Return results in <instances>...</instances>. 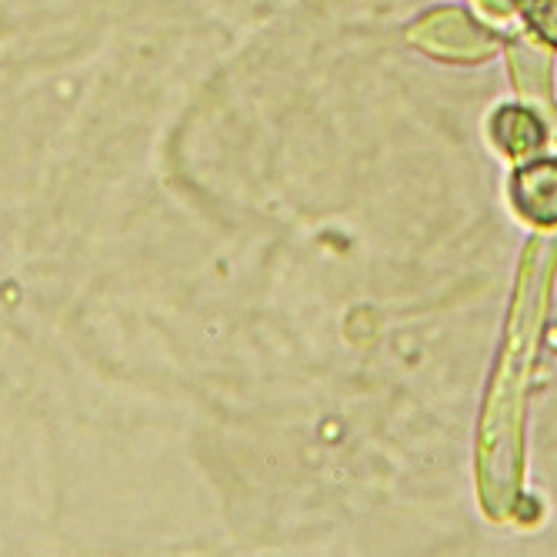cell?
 <instances>
[{
	"mask_svg": "<svg viewBox=\"0 0 557 557\" xmlns=\"http://www.w3.org/2000/svg\"><path fill=\"white\" fill-rule=\"evenodd\" d=\"M557 274V234H537L528 240L518 284L511 297L508 324H504L500 354L484 397L478 431V491L481 508L491 521L515 518L521 478H524V418L531 371L541 347L544 314Z\"/></svg>",
	"mask_w": 557,
	"mask_h": 557,
	"instance_id": "cell-1",
	"label": "cell"
},
{
	"mask_svg": "<svg viewBox=\"0 0 557 557\" xmlns=\"http://www.w3.org/2000/svg\"><path fill=\"white\" fill-rule=\"evenodd\" d=\"M408 44L444 64H481L504 50V37L465 8H434L408 24Z\"/></svg>",
	"mask_w": 557,
	"mask_h": 557,
	"instance_id": "cell-2",
	"label": "cell"
},
{
	"mask_svg": "<svg viewBox=\"0 0 557 557\" xmlns=\"http://www.w3.org/2000/svg\"><path fill=\"white\" fill-rule=\"evenodd\" d=\"M504 58L515 81V90L521 104L541 117L547 127V140L557 147V97H554V61L550 50L541 37H534L528 27L504 40Z\"/></svg>",
	"mask_w": 557,
	"mask_h": 557,
	"instance_id": "cell-3",
	"label": "cell"
},
{
	"mask_svg": "<svg viewBox=\"0 0 557 557\" xmlns=\"http://www.w3.org/2000/svg\"><path fill=\"white\" fill-rule=\"evenodd\" d=\"M511 205L534 227H557V161H524L511 174Z\"/></svg>",
	"mask_w": 557,
	"mask_h": 557,
	"instance_id": "cell-4",
	"label": "cell"
},
{
	"mask_svg": "<svg viewBox=\"0 0 557 557\" xmlns=\"http://www.w3.org/2000/svg\"><path fill=\"white\" fill-rule=\"evenodd\" d=\"M487 134H491V140L500 154H508L511 161H528L550 144L547 127L524 104L521 108H497L491 124H487Z\"/></svg>",
	"mask_w": 557,
	"mask_h": 557,
	"instance_id": "cell-5",
	"label": "cell"
},
{
	"mask_svg": "<svg viewBox=\"0 0 557 557\" xmlns=\"http://www.w3.org/2000/svg\"><path fill=\"white\" fill-rule=\"evenodd\" d=\"M468 11L500 37L524 30V0H468Z\"/></svg>",
	"mask_w": 557,
	"mask_h": 557,
	"instance_id": "cell-6",
	"label": "cell"
},
{
	"mask_svg": "<svg viewBox=\"0 0 557 557\" xmlns=\"http://www.w3.org/2000/svg\"><path fill=\"white\" fill-rule=\"evenodd\" d=\"M524 24L534 37H541L547 47L557 50V0H528Z\"/></svg>",
	"mask_w": 557,
	"mask_h": 557,
	"instance_id": "cell-7",
	"label": "cell"
}]
</instances>
